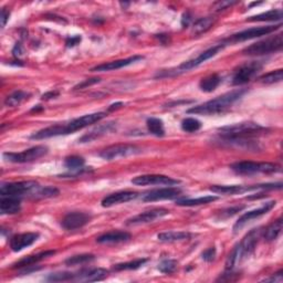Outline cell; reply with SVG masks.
I'll return each instance as SVG.
<instances>
[{
    "mask_svg": "<svg viewBox=\"0 0 283 283\" xmlns=\"http://www.w3.org/2000/svg\"><path fill=\"white\" fill-rule=\"evenodd\" d=\"M21 210V202L15 197H2L0 200V213L2 215H15Z\"/></svg>",
    "mask_w": 283,
    "mask_h": 283,
    "instance_id": "cell-26",
    "label": "cell"
},
{
    "mask_svg": "<svg viewBox=\"0 0 283 283\" xmlns=\"http://www.w3.org/2000/svg\"><path fill=\"white\" fill-rule=\"evenodd\" d=\"M95 259V255L94 254H89V253H85V254H79V255H73V256H70L69 259L65 260V265L67 266H79V265H84V263H88L93 261Z\"/></svg>",
    "mask_w": 283,
    "mask_h": 283,
    "instance_id": "cell-39",
    "label": "cell"
},
{
    "mask_svg": "<svg viewBox=\"0 0 283 283\" xmlns=\"http://www.w3.org/2000/svg\"><path fill=\"white\" fill-rule=\"evenodd\" d=\"M238 4V2H235V0H220V2H216L212 5V9L213 12H221V11H225L229 8H231L233 6Z\"/></svg>",
    "mask_w": 283,
    "mask_h": 283,
    "instance_id": "cell-43",
    "label": "cell"
},
{
    "mask_svg": "<svg viewBox=\"0 0 283 283\" xmlns=\"http://www.w3.org/2000/svg\"><path fill=\"white\" fill-rule=\"evenodd\" d=\"M219 142L221 145L227 147H235L239 149H247L256 152L261 147L258 142H254L250 137H241V136H221L219 137Z\"/></svg>",
    "mask_w": 283,
    "mask_h": 283,
    "instance_id": "cell-13",
    "label": "cell"
},
{
    "mask_svg": "<svg viewBox=\"0 0 283 283\" xmlns=\"http://www.w3.org/2000/svg\"><path fill=\"white\" fill-rule=\"evenodd\" d=\"M143 59H144V57H142V56H133V57H130V58H126V59H121V60H115V61L98 64V65H96V67L92 68L91 71L92 72L114 71V70L122 69L124 67H127V65L133 64L135 62L141 61V60H143Z\"/></svg>",
    "mask_w": 283,
    "mask_h": 283,
    "instance_id": "cell-19",
    "label": "cell"
},
{
    "mask_svg": "<svg viewBox=\"0 0 283 283\" xmlns=\"http://www.w3.org/2000/svg\"><path fill=\"white\" fill-rule=\"evenodd\" d=\"M55 253H56L55 250H47V251L39 252L37 254L28 255V256H25V258L16 262L15 265H12V268H14V269H22V268H25V267L35 266V265H37L38 262L50 258V256H52Z\"/></svg>",
    "mask_w": 283,
    "mask_h": 283,
    "instance_id": "cell-24",
    "label": "cell"
},
{
    "mask_svg": "<svg viewBox=\"0 0 283 283\" xmlns=\"http://www.w3.org/2000/svg\"><path fill=\"white\" fill-rule=\"evenodd\" d=\"M146 125L149 133H152L153 135L157 137H162L165 135V128H164V123L161 118L149 117L146 122Z\"/></svg>",
    "mask_w": 283,
    "mask_h": 283,
    "instance_id": "cell-35",
    "label": "cell"
},
{
    "mask_svg": "<svg viewBox=\"0 0 283 283\" xmlns=\"http://www.w3.org/2000/svg\"><path fill=\"white\" fill-rule=\"evenodd\" d=\"M177 265H178V263H177L176 260L166 259V260H163L157 268H159V270L162 273L172 274L177 270Z\"/></svg>",
    "mask_w": 283,
    "mask_h": 283,
    "instance_id": "cell-42",
    "label": "cell"
},
{
    "mask_svg": "<svg viewBox=\"0 0 283 283\" xmlns=\"http://www.w3.org/2000/svg\"><path fill=\"white\" fill-rule=\"evenodd\" d=\"M242 209H245V206H236V207L227 208L225 210H222V212L219 214V218L220 219H228L229 217H233L237 213H240Z\"/></svg>",
    "mask_w": 283,
    "mask_h": 283,
    "instance_id": "cell-45",
    "label": "cell"
},
{
    "mask_svg": "<svg viewBox=\"0 0 283 283\" xmlns=\"http://www.w3.org/2000/svg\"><path fill=\"white\" fill-rule=\"evenodd\" d=\"M283 18V14L281 9H273L269 10L263 14L256 15L253 17H250L247 19V21H281Z\"/></svg>",
    "mask_w": 283,
    "mask_h": 283,
    "instance_id": "cell-30",
    "label": "cell"
},
{
    "mask_svg": "<svg viewBox=\"0 0 283 283\" xmlns=\"http://www.w3.org/2000/svg\"><path fill=\"white\" fill-rule=\"evenodd\" d=\"M48 153V147L39 145L28 148L20 153H4V160L9 163H31L41 159Z\"/></svg>",
    "mask_w": 283,
    "mask_h": 283,
    "instance_id": "cell-11",
    "label": "cell"
},
{
    "mask_svg": "<svg viewBox=\"0 0 283 283\" xmlns=\"http://www.w3.org/2000/svg\"><path fill=\"white\" fill-rule=\"evenodd\" d=\"M190 235L187 231H166L157 235V238L162 242H176L190 239Z\"/></svg>",
    "mask_w": 283,
    "mask_h": 283,
    "instance_id": "cell-31",
    "label": "cell"
},
{
    "mask_svg": "<svg viewBox=\"0 0 283 283\" xmlns=\"http://www.w3.org/2000/svg\"><path fill=\"white\" fill-rule=\"evenodd\" d=\"M234 172L238 175H254V174H271L279 173L281 168L272 163H256L250 161L237 162L230 166Z\"/></svg>",
    "mask_w": 283,
    "mask_h": 283,
    "instance_id": "cell-6",
    "label": "cell"
},
{
    "mask_svg": "<svg viewBox=\"0 0 283 283\" xmlns=\"http://www.w3.org/2000/svg\"><path fill=\"white\" fill-rule=\"evenodd\" d=\"M247 90L239 89L231 92H228L226 94L217 96L214 100H210L206 103L197 105L187 111L189 114H201V115H213L219 114L229 109L231 105L239 100V98L245 94Z\"/></svg>",
    "mask_w": 283,
    "mask_h": 283,
    "instance_id": "cell-2",
    "label": "cell"
},
{
    "mask_svg": "<svg viewBox=\"0 0 283 283\" xmlns=\"http://www.w3.org/2000/svg\"><path fill=\"white\" fill-rule=\"evenodd\" d=\"M213 193L221 194V195H236L241 194L249 190H256V185L254 186H241V185H230V186H221V185H215L209 188Z\"/></svg>",
    "mask_w": 283,
    "mask_h": 283,
    "instance_id": "cell-27",
    "label": "cell"
},
{
    "mask_svg": "<svg viewBox=\"0 0 283 283\" xmlns=\"http://www.w3.org/2000/svg\"><path fill=\"white\" fill-rule=\"evenodd\" d=\"M261 237V230L260 229H253L249 234L246 235L237 247L233 250V252L229 254L226 261V269L228 271H233V270L238 267L239 265L248 259L250 255L252 254L254 249L258 245L259 239Z\"/></svg>",
    "mask_w": 283,
    "mask_h": 283,
    "instance_id": "cell-3",
    "label": "cell"
},
{
    "mask_svg": "<svg viewBox=\"0 0 283 283\" xmlns=\"http://www.w3.org/2000/svg\"><path fill=\"white\" fill-rule=\"evenodd\" d=\"M281 27H282V24L279 23L278 25H267V27L250 28V29L243 30V31L237 32V34L231 35L229 38L225 39V40H223L221 43L225 45H228V44H234V43H238V42H242V41L251 40V39H254V38H259L262 36H268L270 34H272V32L280 29Z\"/></svg>",
    "mask_w": 283,
    "mask_h": 283,
    "instance_id": "cell-8",
    "label": "cell"
},
{
    "mask_svg": "<svg viewBox=\"0 0 283 283\" xmlns=\"http://www.w3.org/2000/svg\"><path fill=\"white\" fill-rule=\"evenodd\" d=\"M12 54H14V56L17 57V58L23 56L24 50H23V47L21 45V43H17V44L15 45L14 49H12Z\"/></svg>",
    "mask_w": 283,
    "mask_h": 283,
    "instance_id": "cell-51",
    "label": "cell"
},
{
    "mask_svg": "<svg viewBox=\"0 0 283 283\" xmlns=\"http://www.w3.org/2000/svg\"><path fill=\"white\" fill-rule=\"evenodd\" d=\"M123 105H124V104H123L122 102H117V103H115V104H112L111 107L109 108V111H114V110H117V109L122 108Z\"/></svg>",
    "mask_w": 283,
    "mask_h": 283,
    "instance_id": "cell-54",
    "label": "cell"
},
{
    "mask_svg": "<svg viewBox=\"0 0 283 283\" xmlns=\"http://www.w3.org/2000/svg\"><path fill=\"white\" fill-rule=\"evenodd\" d=\"M116 127L115 122H108L105 124H100L95 126L94 128H92L90 132H88L87 134H84L81 138H79V143H91L97 138H100L104 135H107L111 133L112 131H114Z\"/></svg>",
    "mask_w": 283,
    "mask_h": 283,
    "instance_id": "cell-20",
    "label": "cell"
},
{
    "mask_svg": "<svg viewBox=\"0 0 283 283\" xmlns=\"http://www.w3.org/2000/svg\"><path fill=\"white\" fill-rule=\"evenodd\" d=\"M131 239V234L127 231H122V230H113L102 236L97 237L96 242L103 243V245H110V243H120L127 241Z\"/></svg>",
    "mask_w": 283,
    "mask_h": 283,
    "instance_id": "cell-25",
    "label": "cell"
},
{
    "mask_svg": "<svg viewBox=\"0 0 283 283\" xmlns=\"http://www.w3.org/2000/svg\"><path fill=\"white\" fill-rule=\"evenodd\" d=\"M39 186L40 185L38 183L31 181L3 184L0 188V195L2 197H15V198H20L23 196L32 197Z\"/></svg>",
    "mask_w": 283,
    "mask_h": 283,
    "instance_id": "cell-9",
    "label": "cell"
},
{
    "mask_svg": "<svg viewBox=\"0 0 283 283\" xmlns=\"http://www.w3.org/2000/svg\"><path fill=\"white\" fill-rule=\"evenodd\" d=\"M169 215V212L165 208H155L152 210H147L142 214H138L132 218L126 220L127 226H135V225H144V223L154 222L157 219H161L163 217Z\"/></svg>",
    "mask_w": 283,
    "mask_h": 283,
    "instance_id": "cell-16",
    "label": "cell"
},
{
    "mask_svg": "<svg viewBox=\"0 0 283 283\" xmlns=\"http://www.w3.org/2000/svg\"><path fill=\"white\" fill-rule=\"evenodd\" d=\"M275 203H276L275 200L269 201V202L263 203V205L258 209H254V210H251V212H248L246 214H243L240 217V218L236 221L235 226H234V233L237 234L239 231V230H241L243 227H245L248 222H250L253 219L259 218V217H261L263 215L268 214L270 210H271L275 206Z\"/></svg>",
    "mask_w": 283,
    "mask_h": 283,
    "instance_id": "cell-15",
    "label": "cell"
},
{
    "mask_svg": "<svg viewBox=\"0 0 283 283\" xmlns=\"http://www.w3.org/2000/svg\"><path fill=\"white\" fill-rule=\"evenodd\" d=\"M141 152L142 149L133 144H115V145L104 148L100 153V156L105 161H115L137 155Z\"/></svg>",
    "mask_w": 283,
    "mask_h": 283,
    "instance_id": "cell-10",
    "label": "cell"
},
{
    "mask_svg": "<svg viewBox=\"0 0 283 283\" xmlns=\"http://www.w3.org/2000/svg\"><path fill=\"white\" fill-rule=\"evenodd\" d=\"M225 47H226V45L222 44V43L214 45V47L207 49L206 51H203L202 54H200L197 58L192 59V60H188L186 62L182 63L181 65H178V67L175 68V69H170V70L159 72V73H157V75H156V78L176 76V75H179V74L185 73V72H188V71H190L192 69H195V68L198 67V65H200L201 63L209 60V59L214 58L215 56L218 55L219 52Z\"/></svg>",
    "mask_w": 283,
    "mask_h": 283,
    "instance_id": "cell-4",
    "label": "cell"
},
{
    "mask_svg": "<svg viewBox=\"0 0 283 283\" xmlns=\"http://www.w3.org/2000/svg\"><path fill=\"white\" fill-rule=\"evenodd\" d=\"M283 47V35L279 34L265 39V40L255 42L242 50L246 56H265L281 51Z\"/></svg>",
    "mask_w": 283,
    "mask_h": 283,
    "instance_id": "cell-5",
    "label": "cell"
},
{
    "mask_svg": "<svg viewBox=\"0 0 283 283\" xmlns=\"http://www.w3.org/2000/svg\"><path fill=\"white\" fill-rule=\"evenodd\" d=\"M38 238H39V234H36V233H25V234L16 235L10 239L9 245L12 251L19 252L24 248L34 245V243L38 240Z\"/></svg>",
    "mask_w": 283,
    "mask_h": 283,
    "instance_id": "cell-21",
    "label": "cell"
},
{
    "mask_svg": "<svg viewBox=\"0 0 283 283\" xmlns=\"http://www.w3.org/2000/svg\"><path fill=\"white\" fill-rule=\"evenodd\" d=\"M148 260L146 258L142 259H136L134 261H128V262H123V263H117L113 267V270L115 271H126V270H137L141 267H143Z\"/></svg>",
    "mask_w": 283,
    "mask_h": 283,
    "instance_id": "cell-36",
    "label": "cell"
},
{
    "mask_svg": "<svg viewBox=\"0 0 283 283\" xmlns=\"http://www.w3.org/2000/svg\"><path fill=\"white\" fill-rule=\"evenodd\" d=\"M282 78H283V70L279 69V70L269 72V73L260 76L258 80L263 84H274V83L281 82Z\"/></svg>",
    "mask_w": 283,
    "mask_h": 283,
    "instance_id": "cell-38",
    "label": "cell"
},
{
    "mask_svg": "<svg viewBox=\"0 0 283 283\" xmlns=\"http://www.w3.org/2000/svg\"><path fill=\"white\" fill-rule=\"evenodd\" d=\"M200 128H201V123L200 121L197 120V118L188 117V118H185V120H183L182 122V130L184 132H187V133H194V132H197Z\"/></svg>",
    "mask_w": 283,
    "mask_h": 283,
    "instance_id": "cell-40",
    "label": "cell"
},
{
    "mask_svg": "<svg viewBox=\"0 0 283 283\" xmlns=\"http://www.w3.org/2000/svg\"><path fill=\"white\" fill-rule=\"evenodd\" d=\"M105 116H107V113H104V112L83 115L81 117L74 118V120H72L68 123L56 124V125H52V126L38 131L37 133L31 135V138L32 140H44V138H50L55 136L69 135L72 133H75L76 131L88 127L91 124H94L98 121L103 120Z\"/></svg>",
    "mask_w": 283,
    "mask_h": 283,
    "instance_id": "cell-1",
    "label": "cell"
},
{
    "mask_svg": "<svg viewBox=\"0 0 283 283\" xmlns=\"http://www.w3.org/2000/svg\"><path fill=\"white\" fill-rule=\"evenodd\" d=\"M109 271L102 268L97 269H85L82 270L81 272L74 274L73 281H80V282H95L101 281L107 278Z\"/></svg>",
    "mask_w": 283,
    "mask_h": 283,
    "instance_id": "cell-23",
    "label": "cell"
},
{
    "mask_svg": "<svg viewBox=\"0 0 283 283\" xmlns=\"http://www.w3.org/2000/svg\"><path fill=\"white\" fill-rule=\"evenodd\" d=\"M216 253H217V250L215 247H210L208 249H206L205 251L201 253V258L203 261L206 262H212L215 260L216 258Z\"/></svg>",
    "mask_w": 283,
    "mask_h": 283,
    "instance_id": "cell-46",
    "label": "cell"
},
{
    "mask_svg": "<svg viewBox=\"0 0 283 283\" xmlns=\"http://www.w3.org/2000/svg\"><path fill=\"white\" fill-rule=\"evenodd\" d=\"M85 164V161L81 156H70L64 162V165L70 170H79L82 169Z\"/></svg>",
    "mask_w": 283,
    "mask_h": 283,
    "instance_id": "cell-41",
    "label": "cell"
},
{
    "mask_svg": "<svg viewBox=\"0 0 283 283\" xmlns=\"http://www.w3.org/2000/svg\"><path fill=\"white\" fill-rule=\"evenodd\" d=\"M29 96L30 94L24 91H15L14 93H11L10 95L6 97L5 105L8 108H16L18 105H20L23 101L28 100Z\"/></svg>",
    "mask_w": 283,
    "mask_h": 283,
    "instance_id": "cell-34",
    "label": "cell"
},
{
    "mask_svg": "<svg viewBox=\"0 0 283 283\" xmlns=\"http://www.w3.org/2000/svg\"><path fill=\"white\" fill-rule=\"evenodd\" d=\"M218 199V197L216 196H205L199 197V198H179L176 199V205L182 207H194V206H200V205H207L213 201Z\"/></svg>",
    "mask_w": 283,
    "mask_h": 283,
    "instance_id": "cell-28",
    "label": "cell"
},
{
    "mask_svg": "<svg viewBox=\"0 0 283 283\" xmlns=\"http://www.w3.org/2000/svg\"><path fill=\"white\" fill-rule=\"evenodd\" d=\"M59 195V189H57L56 187H42L39 186L37 188V190L35 192L32 198L36 199H42V198H51V197H56Z\"/></svg>",
    "mask_w": 283,
    "mask_h": 283,
    "instance_id": "cell-37",
    "label": "cell"
},
{
    "mask_svg": "<svg viewBox=\"0 0 283 283\" xmlns=\"http://www.w3.org/2000/svg\"><path fill=\"white\" fill-rule=\"evenodd\" d=\"M74 273L70 272H57L52 273L48 276V281L51 282H65V281H73Z\"/></svg>",
    "mask_w": 283,
    "mask_h": 283,
    "instance_id": "cell-44",
    "label": "cell"
},
{
    "mask_svg": "<svg viewBox=\"0 0 283 283\" xmlns=\"http://www.w3.org/2000/svg\"><path fill=\"white\" fill-rule=\"evenodd\" d=\"M181 182L168 177L165 175H156V174H150V175H142L137 176L135 178L132 179V184L138 186H152V185H167V186H174L178 185Z\"/></svg>",
    "mask_w": 283,
    "mask_h": 283,
    "instance_id": "cell-14",
    "label": "cell"
},
{
    "mask_svg": "<svg viewBox=\"0 0 283 283\" xmlns=\"http://www.w3.org/2000/svg\"><path fill=\"white\" fill-rule=\"evenodd\" d=\"M192 15L189 14V12H185V14L183 15V18H182V25L184 28H187L188 25L190 24V22H192Z\"/></svg>",
    "mask_w": 283,
    "mask_h": 283,
    "instance_id": "cell-50",
    "label": "cell"
},
{
    "mask_svg": "<svg viewBox=\"0 0 283 283\" xmlns=\"http://www.w3.org/2000/svg\"><path fill=\"white\" fill-rule=\"evenodd\" d=\"M137 197H138L137 193L125 190V192H117V193L107 196L105 198H103L101 203L104 208H109V207L115 206V205H120V203L131 201V200L137 198Z\"/></svg>",
    "mask_w": 283,
    "mask_h": 283,
    "instance_id": "cell-22",
    "label": "cell"
},
{
    "mask_svg": "<svg viewBox=\"0 0 283 283\" xmlns=\"http://www.w3.org/2000/svg\"><path fill=\"white\" fill-rule=\"evenodd\" d=\"M58 95H59L58 91H50V92H47V93H44L42 95V100H50V98L57 97Z\"/></svg>",
    "mask_w": 283,
    "mask_h": 283,
    "instance_id": "cell-53",
    "label": "cell"
},
{
    "mask_svg": "<svg viewBox=\"0 0 283 283\" xmlns=\"http://www.w3.org/2000/svg\"><path fill=\"white\" fill-rule=\"evenodd\" d=\"M97 82H100V79L98 78H93V79H90V80H87V81H84L80 84H78L76 87H74V90H80V89H84V88H87V87H90V85L92 84H95Z\"/></svg>",
    "mask_w": 283,
    "mask_h": 283,
    "instance_id": "cell-47",
    "label": "cell"
},
{
    "mask_svg": "<svg viewBox=\"0 0 283 283\" xmlns=\"http://www.w3.org/2000/svg\"><path fill=\"white\" fill-rule=\"evenodd\" d=\"M261 69H262V64L258 61H252L241 65V67L234 73L233 84L242 85L250 82L256 74L259 73Z\"/></svg>",
    "mask_w": 283,
    "mask_h": 283,
    "instance_id": "cell-12",
    "label": "cell"
},
{
    "mask_svg": "<svg viewBox=\"0 0 283 283\" xmlns=\"http://www.w3.org/2000/svg\"><path fill=\"white\" fill-rule=\"evenodd\" d=\"M90 220H91V216L85 213H79V212L69 213L62 219L61 226L65 230L71 231V230L82 228L83 226L87 225V223H89Z\"/></svg>",
    "mask_w": 283,
    "mask_h": 283,
    "instance_id": "cell-18",
    "label": "cell"
},
{
    "mask_svg": "<svg viewBox=\"0 0 283 283\" xmlns=\"http://www.w3.org/2000/svg\"><path fill=\"white\" fill-rule=\"evenodd\" d=\"M221 136H241V137H251L258 135L262 132L267 131L260 124L254 122H242L234 125L220 127L218 130Z\"/></svg>",
    "mask_w": 283,
    "mask_h": 283,
    "instance_id": "cell-7",
    "label": "cell"
},
{
    "mask_svg": "<svg viewBox=\"0 0 283 283\" xmlns=\"http://www.w3.org/2000/svg\"><path fill=\"white\" fill-rule=\"evenodd\" d=\"M182 194V190L179 188L175 187H167V188H161L155 189L152 192L144 195L143 200L144 201H159V200H172L177 199Z\"/></svg>",
    "mask_w": 283,
    "mask_h": 283,
    "instance_id": "cell-17",
    "label": "cell"
},
{
    "mask_svg": "<svg viewBox=\"0 0 283 283\" xmlns=\"http://www.w3.org/2000/svg\"><path fill=\"white\" fill-rule=\"evenodd\" d=\"M283 280V275H282V271H279V272H276L274 273L272 276H270V278L268 279H265L263 281L265 282H282Z\"/></svg>",
    "mask_w": 283,
    "mask_h": 283,
    "instance_id": "cell-49",
    "label": "cell"
},
{
    "mask_svg": "<svg viewBox=\"0 0 283 283\" xmlns=\"http://www.w3.org/2000/svg\"><path fill=\"white\" fill-rule=\"evenodd\" d=\"M221 83V76L219 74H210L206 78L201 79V81L199 82V88L203 92H213L215 91L218 85Z\"/></svg>",
    "mask_w": 283,
    "mask_h": 283,
    "instance_id": "cell-32",
    "label": "cell"
},
{
    "mask_svg": "<svg viewBox=\"0 0 283 283\" xmlns=\"http://www.w3.org/2000/svg\"><path fill=\"white\" fill-rule=\"evenodd\" d=\"M215 22H216V18L214 17H205V18L198 19V20L195 21V23L193 24L192 35L200 36L202 34H205V32H207L208 30H210L214 27Z\"/></svg>",
    "mask_w": 283,
    "mask_h": 283,
    "instance_id": "cell-29",
    "label": "cell"
},
{
    "mask_svg": "<svg viewBox=\"0 0 283 283\" xmlns=\"http://www.w3.org/2000/svg\"><path fill=\"white\" fill-rule=\"evenodd\" d=\"M81 41V37L80 36H75V37H70L67 39V41H65V44H67V47L71 48V47H74L79 42Z\"/></svg>",
    "mask_w": 283,
    "mask_h": 283,
    "instance_id": "cell-48",
    "label": "cell"
},
{
    "mask_svg": "<svg viewBox=\"0 0 283 283\" xmlns=\"http://www.w3.org/2000/svg\"><path fill=\"white\" fill-rule=\"evenodd\" d=\"M283 228V220L282 218L276 219L275 221H273L271 225H270L265 231V239L268 242L274 241L275 239H278V237L281 235Z\"/></svg>",
    "mask_w": 283,
    "mask_h": 283,
    "instance_id": "cell-33",
    "label": "cell"
},
{
    "mask_svg": "<svg viewBox=\"0 0 283 283\" xmlns=\"http://www.w3.org/2000/svg\"><path fill=\"white\" fill-rule=\"evenodd\" d=\"M9 16H10V12L4 8L2 10V25H3V28L5 27L6 23H7L8 19H9Z\"/></svg>",
    "mask_w": 283,
    "mask_h": 283,
    "instance_id": "cell-52",
    "label": "cell"
}]
</instances>
